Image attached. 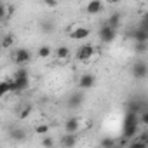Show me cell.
<instances>
[{
	"instance_id": "cell-9",
	"label": "cell",
	"mask_w": 148,
	"mask_h": 148,
	"mask_svg": "<svg viewBox=\"0 0 148 148\" xmlns=\"http://www.w3.org/2000/svg\"><path fill=\"white\" fill-rule=\"evenodd\" d=\"M132 75H134V79H146V75H148V64L145 61H136L132 64Z\"/></svg>"
},
{
	"instance_id": "cell-19",
	"label": "cell",
	"mask_w": 148,
	"mask_h": 148,
	"mask_svg": "<svg viewBox=\"0 0 148 148\" xmlns=\"http://www.w3.org/2000/svg\"><path fill=\"white\" fill-rule=\"evenodd\" d=\"M35 132L44 138V136H47L51 132V125L49 124H38V125H35Z\"/></svg>"
},
{
	"instance_id": "cell-7",
	"label": "cell",
	"mask_w": 148,
	"mask_h": 148,
	"mask_svg": "<svg viewBox=\"0 0 148 148\" xmlns=\"http://www.w3.org/2000/svg\"><path fill=\"white\" fill-rule=\"evenodd\" d=\"M96 84V77L92 75V73H82V75L79 77V89L86 91V89H92Z\"/></svg>"
},
{
	"instance_id": "cell-18",
	"label": "cell",
	"mask_w": 148,
	"mask_h": 148,
	"mask_svg": "<svg viewBox=\"0 0 148 148\" xmlns=\"http://www.w3.org/2000/svg\"><path fill=\"white\" fill-rule=\"evenodd\" d=\"M51 56H52V49H51L49 45L38 47V51H37V58H38V59H47V58H51Z\"/></svg>"
},
{
	"instance_id": "cell-26",
	"label": "cell",
	"mask_w": 148,
	"mask_h": 148,
	"mask_svg": "<svg viewBox=\"0 0 148 148\" xmlns=\"http://www.w3.org/2000/svg\"><path fill=\"white\" fill-rule=\"evenodd\" d=\"M146 49H148V45H146V44H134V51H136L138 54L146 52Z\"/></svg>"
},
{
	"instance_id": "cell-2",
	"label": "cell",
	"mask_w": 148,
	"mask_h": 148,
	"mask_svg": "<svg viewBox=\"0 0 148 148\" xmlns=\"http://www.w3.org/2000/svg\"><path fill=\"white\" fill-rule=\"evenodd\" d=\"M11 82H12V92H23V91H26L30 87V73H28V70H25L21 66L12 75Z\"/></svg>"
},
{
	"instance_id": "cell-27",
	"label": "cell",
	"mask_w": 148,
	"mask_h": 148,
	"mask_svg": "<svg viewBox=\"0 0 148 148\" xmlns=\"http://www.w3.org/2000/svg\"><path fill=\"white\" fill-rule=\"evenodd\" d=\"M45 5H47V7H54V5H58V4H56V2H45Z\"/></svg>"
},
{
	"instance_id": "cell-17",
	"label": "cell",
	"mask_w": 148,
	"mask_h": 148,
	"mask_svg": "<svg viewBox=\"0 0 148 148\" xmlns=\"http://www.w3.org/2000/svg\"><path fill=\"white\" fill-rule=\"evenodd\" d=\"M12 92V82L9 80H0V98H4L5 94Z\"/></svg>"
},
{
	"instance_id": "cell-5",
	"label": "cell",
	"mask_w": 148,
	"mask_h": 148,
	"mask_svg": "<svg viewBox=\"0 0 148 148\" xmlns=\"http://www.w3.org/2000/svg\"><path fill=\"white\" fill-rule=\"evenodd\" d=\"M12 59H14V63H16V64L25 66L26 63H30V59H32V52H30L28 49L19 47V49H16V51L12 52Z\"/></svg>"
},
{
	"instance_id": "cell-16",
	"label": "cell",
	"mask_w": 148,
	"mask_h": 148,
	"mask_svg": "<svg viewBox=\"0 0 148 148\" xmlns=\"http://www.w3.org/2000/svg\"><path fill=\"white\" fill-rule=\"evenodd\" d=\"M70 49L68 47H64V45H61V47H58L56 51H54V56H56V59L58 61H68L70 59Z\"/></svg>"
},
{
	"instance_id": "cell-3",
	"label": "cell",
	"mask_w": 148,
	"mask_h": 148,
	"mask_svg": "<svg viewBox=\"0 0 148 148\" xmlns=\"http://www.w3.org/2000/svg\"><path fill=\"white\" fill-rule=\"evenodd\" d=\"M96 56H98V51H96V47H94L92 44H82V45L77 49V52H75V58H77L79 61H82V63H89V61H92Z\"/></svg>"
},
{
	"instance_id": "cell-10",
	"label": "cell",
	"mask_w": 148,
	"mask_h": 148,
	"mask_svg": "<svg viewBox=\"0 0 148 148\" xmlns=\"http://www.w3.org/2000/svg\"><path fill=\"white\" fill-rule=\"evenodd\" d=\"M132 38H134V44H146V40H148V30L145 26L136 28L132 32Z\"/></svg>"
},
{
	"instance_id": "cell-4",
	"label": "cell",
	"mask_w": 148,
	"mask_h": 148,
	"mask_svg": "<svg viewBox=\"0 0 148 148\" xmlns=\"http://www.w3.org/2000/svg\"><path fill=\"white\" fill-rule=\"evenodd\" d=\"M68 37L73 38V40L82 42V40H87V38L91 37V30H89L87 26H75V28H71V30H70Z\"/></svg>"
},
{
	"instance_id": "cell-1",
	"label": "cell",
	"mask_w": 148,
	"mask_h": 148,
	"mask_svg": "<svg viewBox=\"0 0 148 148\" xmlns=\"http://www.w3.org/2000/svg\"><path fill=\"white\" fill-rule=\"evenodd\" d=\"M139 134V124H138V115L132 112L125 113L124 119V129H122V138L124 139H134Z\"/></svg>"
},
{
	"instance_id": "cell-11",
	"label": "cell",
	"mask_w": 148,
	"mask_h": 148,
	"mask_svg": "<svg viewBox=\"0 0 148 148\" xmlns=\"http://www.w3.org/2000/svg\"><path fill=\"white\" fill-rule=\"evenodd\" d=\"M79 143V134H64L61 138V146L63 148H73Z\"/></svg>"
},
{
	"instance_id": "cell-23",
	"label": "cell",
	"mask_w": 148,
	"mask_h": 148,
	"mask_svg": "<svg viewBox=\"0 0 148 148\" xmlns=\"http://www.w3.org/2000/svg\"><path fill=\"white\" fill-rule=\"evenodd\" d=\"M42 146L44 148H54V139L51 136H44L42 138Z\"/></svg>"
},
{
	"instance_id": "cell-21",
	"label": "cell",
	"mask_w": 148,
	"mask_h": 148,
	"mask_svg": "<svg viewBox=\"0 0 148 148\" xmlns=\"http://www.w3.org/2000/svg\"><path fill=\"white\" fill-rule=\"evenodd\" d=\"M32 110H33V106H32V105H25V106L19 110L18 117H19V119H28V117H30V113H32Z\"/></svg>"
},
{
	"instance_id": "cell-13",
	"label": "cell",
	"mask_w": 148,
	"mask_h": 148,
	"mask_svg": "<svg viewBox=\"0 0 148 148\" xmlns=\"http://www.w3.org/2000/svg\"><path fill=\"white\" fill-rule=\"evenodd\" d=\"M103 9H105V4L99 2V0H92V2H89V4L86 5V11H87L89 14H99Z\"/></svg>"
},
{
	"instance_id": "cell-8",
	"label": "cell",
	"mask_w": 148,
	"mask_h": 148,
	"mask_svg": "<svg viewBox=\"0 0 148 148\" xmlns=\"http://www.w3.org/2000/svg\"><path fill=\"white\" fill-rule=\"evenodd\" d=\"M98 37H99L101 42L110 44V42L117 37V30H112V28H108L106 25H103V26L99 28V32H98Z\"/></svg>"
},
{
	"instance_id": "cell-22",
	"label": "cell",
	"mask_w": 148,
	"mask_h": 148,
	"mask_svg": "<svg viewBox=\"0 0 148 148\" xmlns=\"http://www.w3.org/2000/svg\"><path fill=\"white\" fill-rule=\"evenodd\" d=\"M9 12H11V9L4 4V2H0V21L2 19H5L7 16H9Z\"/></svg>"
},
{
	"instance_id": "cell-14",
	"label": "cell",
	"mask_w": 148,
	"mask_h": 148,
	"mask_svg": "<svg viewBox=\"0 0 148 148\" xmlns=\"http://www.w3.org/2000/svg\"><path fill=\"white\" fill-rule=\"evenodd\" d=\"M120 21H122V16H120L119 12H113L112 16L106 18V23H105V25H106L108 28H112V30H117V28L120 26Z\"/></svg>"
},
{
	"instance_id": "cell-24",
	"label": "cell",
	"mask_w": 148,
	"mask_h": 148,
	"mask_svg": "<svg viewBox=\"0 0 148 148\" xmlns=\"http://www.w3.org/2000/svg\"><path fill=\"white\" fill-rule=\"evenodd\" d=\"M127 148H148V145H146V143H141V141H138V139L134 138V139H131V143H129Z\"/></svg>"
},
{
	"instance_id": "cell-20",
	"label": "cell",
	"mask_w": 148,
	"mask_h": 148,
	"mask_svg": "<svg viewBox=\"0 0 148 148\" xmlns=\"http://www.w3.org/2000/svg\"><path fill=\"white\" fill-rule=\"evenodd\" d=\"M14 42H16V38H14L12 35H4L2 40H0V45H2L4 49H9V47L14 45Z\"/></svg>"
},
{
	"instance_id": "cell-12",
	"label": "cell",
	"mask_w": 148,
	"mask_h": 148,
	"mask_svg": "<svg viewBox=\"0 0 148 148\" xmlns=\"http://www.w3.org/2000/svg\"><path fill=\"white\" fill-rule=\"evenodd\" d=\"M66 103H68L70 108L75 110V108H79V106L84 103V94H82V92H73V94L66 99Z\"/></svg>"
},
{
	"instance_id": "cell-15",
	"label": "cell",
	"mask_w": 148,
	"mask_h": 148,
	"mask_svg": "<svg viewBox=\"0 0 148 148\" xmlns=\"http://www.w3.org/2000/svg\"><path fill=\"white\" fill-rule=\"evenodd\" d=\"M9 136H11V139H14V141H25V139L28 138L26 131L21 129V127H14V129H11V131H9Z\"/></svg>"
},
{
	"instance_id": "cell-6",
	"label": "cell",
	"mask_w": 148,
	"mask_h": 148,
	"mask_svg": "<svg viewBox=\"0 0 148 148\" xmlns=\"http://www.w3.org/2000/svg\"><path fill=\"white\" fill-rule=\"evenodd\" d=\"M79 129H80L79 117H70L64 120V134H79Z\"/></svg>"
},
{
	"instance_id": "cell-25",
	"label": "cell",
	"mask_w": 148,
	"mask_h": 148,
	"mask_svg": "<svg viewBox=\"0 0 148 148\" xmlns=\"http://www.w3.org/2000/svg\"><path fill=\"white\" fill-rule=\"evenodd\" d=\"M101 148H115V139L105 138V139L101 141Z\"/></svg>"
}]
</instances>
